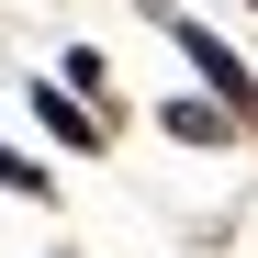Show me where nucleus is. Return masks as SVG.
<instances>
[{
  "label": "nucleus",
  "mask_w": 258,
  "mask_h": 258,
  "mask_svg": "<svg viewBox=\"0 0 258 258\" xmlns=\"http://www.w3.org/2000/svg\"><path fill=\"white\" fill-rule=\"evenodd\" d=\"M146 12L168 23V45H180V56H191V79H202V90H213V101H225L236 123H258V79H247V56L225 45V34H213V23H191V12H168V0H146Z\"/></svg>",
  "instance_id": "f257e3e1"
},
{
  "label": "nucleus",
  "mask_w": 258,
  "mask_h": 258,
  "mask_svg": "<svg viewBox=\"0 0 258 258\" xmlns=\"http://www.w3.org/2000/svg\"><path fill=\"white\" fill-rule=\"evenodd\" d=\"M157 135H180V146H236L247 123L213 101V90H168V101H157Z\"/></svg>",
  "instance_id": "f03ea898"
},
{
  "label": "nucleus",
  "mask_w": 258,
  "mask_h": 258,
  "mask_svg": "<svg viewBox=\"0 0 258 258\" xmlns=\"http://www.w3.org/2000/svg\"><path fill=\"white\" fill-rule=\"evenodd\" d=\"M34 123H45L56 146H79V157H101V112L68 90V79H34Z\"/></svg>",
  "instance_id": "7ed1b4c3"
},
{
  "label": "nucleus",
  "mask_w": 258,
  "mask_h": 258,
  "mask_svg": "<svg viewBox=\"0 0 258 258\" xmlns=\"http://www.w3.org/2000/svg\"><path fill=\"white\" fill-rule=\"evenodd\" d=\"M0 191H12V202H56V168L34 157V146H12V135H0Z\"/></svg>",
  "instance_id": "20e7f679"
},
{
  "label": "nucleus",
  "mask_w": 258,
  "mask_h": 258,
  "mask_svg": "<svg viewBox=\"0 0 258 258\" xmlns=\"http://www.w3.org/2000/svg\"><path fill=\"white\" fill-rule=\"evenodd\" d=\"M56 79H79V101H90V112H101V90H112V68H101V45H68V68H56Z\"/></svg>",
  "instance_id": "39448f33"
}]
</instances>
